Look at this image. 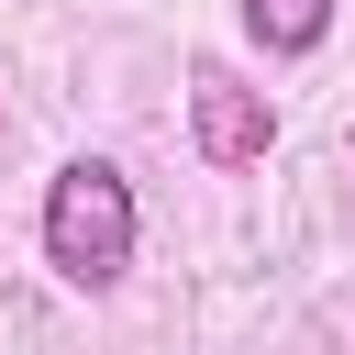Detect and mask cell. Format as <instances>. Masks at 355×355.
<instances>
[{"label":"cell","mask_w":355,"mask_h":355,"mask_svg":"<svg viewBox=\"0 0 355 355\" xmlns=\"http://www.w3.org/2000/svg\"><path fill=\"white\" fill-rule=\"evenodd\" d=\"M133 233H144V211H133V178L111 166V155H67L55 178H44V266L67 277V288H122V266H133Z\"/></svg>","instance_id":"6da1fadb"},{"label":"cell","mask_w":355,"mask_h":355,"mask_svg":"<svg viewBox=\"0 0 355 355\" xmlns=\"http://www.w3.org/2000/svg\"><path fill=\"white\" fill-rule=\"evenodd\" d=\"M189 133H200V166L244 178V166H266L277 111H266V89H244L233 67H189Z\"/></svg>","instance_id":"7a4b0ae2"},{"label":"cell","mask_w":355,"mask_h":355,"mask_svg":"<svg viewBox=\"0 0 355 355\" xmlns=\"http://www.w3.org/2000/svg\"><path fill=\"white\" fill-rule=\"evenodd\" d=\"M244 11V33L266 44V55H311L322 33H333V0H233Z\"/></svg>","instance_id":"3957f363"}]
</instances>
